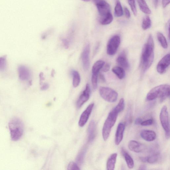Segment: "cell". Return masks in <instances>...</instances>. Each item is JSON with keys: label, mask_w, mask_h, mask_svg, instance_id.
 I'll use <instances>...</instances> for the list:
<instances>
[{"label": "cell", "mask_w": 170, "mask_h": 170, "mask_svg": "<svg viewBox=\"0 0 170 170\" xmlns=\"http://www.w3.org/2000/svg\"><path fill=\"white\" fill-rule=\"evenodd\" d=\"M154 41L152 35H150L142 49L140 66L143 73L151 67L153 63L154 58Z\"/></svg>", "instance_id": "6da1fadb"}, {"label": "cell", "mask_w": 170, "mask_h": 170, "mask_svg": "<svg viewBox=\"0 0 170 170\" xmlns=\"http://www.w3.org/2000/svg\"><path fill=\"white\" fill-rule=\"evenodd\" d=\"M170 86L167 84L160 85L152 89L148 93L146 99L151 101L157 98H160V101L162 102L170 95Z\"/></svg>", "instance_id": "7a4b0ae2"}, {"label": "cell", "mask_w": 170, "mask_h": 170, "mask_svg": "<svg viewBox=\"0 0 170 170\" xmlns=\"http://www.w3.org/2000/svg\"><path fill=\"white\" fill-rule=\"evenodd\" d=\"M11 140L17 141L22 137L24 132V125L22 120L18 117L12 118L9 123Z\"/></svg>", "instance_id": "3957f363"}, {"label": "cell", "mask_w": 170, "mask_h": 170, "mask_svg": "<svg viewBox=\"0 0 170 170\" xmlns=\"http://www.w3.org/2000/svg\"><path fill=\"white\" fill-rule=\"evenodd\" d=\"M119 113L114 108L109 113L104 124L102 134L103 139L105 141L109 138L112 128L117 121Z\"/></svg>", "instance_id": "277c9868"}, {"label": "cell", "mask_w": 170, "mask_h": 170, "mask_svg": "<svg viewBox=\"0 0 170 170\" xmlns=\"http://www.w3.org/2000/svg\"><path fill=\"white\" fill-rule=\"evenodd\" d=\"M99 93L103 99L111 103L117 101L118 97V94L116 91L108 87H101Z\"/></svg>", "instance_id": "5b68a950"}, {"label": "cell", "mask_w": 170, "mask_h": 170, "mask_svg": "<svg viewBox=\"0 0 170 170\" xmlns=\"http://www.w3.org/2000/svg\"><path fill=\"white\" fill-rule=\"evenodd\" d=\"M167 106H164L161 109L160 118L162 126L165 132V137L168 139L170 137V126L169 114Z\"/></svg>", "instance_id": "8992f818"}, {"label": "cell", "mask_w": 170, "mask_h": 170, "mask_svg": "<svg viewBox=\"0 0 170 170\" xmlns=\"http://www.w3.org/2000/svg\"><path fill=\"white\" fill-rule=\"evenodd\" d=\"M121 42V38L118 35H116L109 40L107 45V52L110 56H113L117 53Z\"/></svg>", "instance_id": "52a82bcc"}, {"label": "cell", "mask_w": 170, "mask_h": 170, "mask_svg": "<svg viewBox=\"0 0 170 170\" xmlns=\"http://www.w3.org/2000/svg\"><path fill=\"white\" fill-rule=\"evenodd\" d=\"M90 53V44L89 43H87L85 45L81 55L83 67L85 71H87L89 67Z\"/></svg>", "instance_id": "ba28073f"}, {"label": "cell", "mask_w": 170, "mask_h": 170, "mask_svg": "<svg viewBox=\"0 0 170 170\" xmlns=\"http://www.w3.org/2000/svg\"><path fill=\"white\" fill-rule=\"evenodd\" d=\"M91 89L90 85L89 84H87L82 94L77 102V107L78 109L83 105L84 104L89 100L90 97Z\"/></svg>", "instance_id": "9c48e42d"}, {"label": "cell", "mask_w": 170, "mask_h": 170, "mask_svg": "<svg viewBox=\"0 0 170 170\" xmlns=\"http://www.w3.org/2000/svg\"><path fill=\"white\" fill-rule=\"evenodd\" d=\"M94 106V103H91L83 112L78 122V125L80 127H84L88 122L90 116L92 113Z\"/></svg>", "instance_id": "30bf717a"}, {"label": "cell", "mask_w": 170, "mask_h": 170, "mask_svg": "<svg viewBox=\"0 0 170 170\" xmlns=\"http://www.w3.org/2000/svg\"><path fill=\"white\" fill-rule=\"evenodd\" d=\"M19 79L22 81H27L30 80L31 77L30 70L26 66L21 65L18 69Z\"/></svg>", "instance_id": "8fae6325"}, {"label": "cell", "mask_w": 170, "mask_h": 170, "mask_svg": "<svg viewBox=\"0 0 170 170\" xmlns=\"http://www.w3.org/2000/svg\"><path fill=\"white\" fill-rule=\"evenodd\" d=\"M170 54L166 55L159 62L157 65V72L162 74L165 73L170 65Z\"/></svg>", "instance_id": "7c38bea8"}, {"label": "cell", "mask_w": 170, "mask_h": 170, "mask_svg": "<svg viewBox=\"0 0 170 170\" xmlns=\"http://www.w3.org/2000/svg\"><path fill=\"white\" fill-rule=\"evenodd\" d=\"M128 147L129 150L136 153L143 152L146 149L144 145L135 140H131L128 143Z\"/></svg>", "instance_id": "4fadbf2b"}, {"label": "cell", "mask_w": 170, "mask_h": 170, "mask_svg": "<svg viewBox=\"0 0 170 170\" xmlns=\"http://www.w3.org/2000/svg\"><path fill=\"white\" fill-rule=\"evenodd\" d=\"M125 125L123 123H120L118 126L116 132L115 142L116 145L118 146L122 142L125 131Z\"/></svg>", "instance_id": "5bb4252c"}, {"label": "cell", "mask_w": 170, "mask_h": 170, "mask_svg": "<svg viewBox=\"0 0 170 170\" xmlns=\"http://www.w3.org/2000/svg\"><path fill=\"white\" fill-rule=\"evenodd\" d=\"M96 125L93 120L91 121L88 128V141L89 143L92 142L96 136Z\"/></svg>", "instance_id": "9a60e30c"}, {"label": "cell", "mask_w": 170, "mask_h": 170, "mask_svg": "<svg viewBox=\"0 0 170 170\" xmlns=\"http://www.w3.org/2000/svg\"><path fill=\"white\" fill-rule=\"evenodd\" d=\"M141 137L144 140L147 142H152L156 138V132L153 131L145 130L141 132Z\"/></svg>", "instance_id": "2e32d148"}, {"label": "cell", "mask_w": 170, "mask_h": 170, "mask_svg": "<svg viewBox=\"0 0 170 170\" xmlns=\"http://www.w3.org/2000/svg\"><path fill=\"white\" fill-rule=\"evenodd\" d=\"M117 62L121 67L126 69L130 68V65L127 58L125 53L123 52L117 57Z\"/></svg>", "instance_id": "e0dca14e"}, {"label": "cell", "mask_w": 170, "mask_h": 170, "mask_svg": "<svg viewBox=\"0 0 170 170\" xmlns=\"http://www.w3.org/2000/svg\"><path fill=\"white\" fill-rule=\"evenodd\" d=\"M117 157V153H114L111 154L108 159L106 168L108 170H113L114 169Z\"/></svg>", "instance_id": "ac0fdd59"}, {"label": "cell", "mask_w": 170, "mask_h": 170, "mask_svg": "<svg viewBox=\"0 0 170 170\" xmlns=\"http://www.w3.org/2000/svg\"><path fill=\"white\" fill-rule=\"evenodd\" d=\"M121 152L124 158L125 159L128 168L130 169L133 168L134 166V163L131 156L123 148L121 149Z\"/></svg>", "instance_id": "d6986e66"}, {"label": "cell", "mask_w": 170, "mask_h": 170, "mask_svg": "<svg viewBox=\"0 0 170 170\" xmlns=\"http://www.w3.org/2000/svg\"><path fill=\"white\" fill-rule=\"evenodd\" d=\"M105 64V62L102 60H99L95 62L92 68V73L98 74L99 71L102 68Z\"/></svg>", "instance_id": "ffe728a7"}, {"label": "cell", "mask_w": 170, "mask_h": 170, "mask_svg": "<svg viewBox=\"0 0 170 170\" xmlns=\"http://www.w3.org/2000/svg\"><path fill=\"white\" fill-rule=\"evenodd\" d=\"M113 20V17L111 12L106 15L99 18V22L102 25H107L111 23Z\"/></svg>", "instance_id": "44dd1931"}, {"label": "cell", "mask_w": 170, "mask_h": 170, "mask_svg": "<svg viewBox=\"0 0 170 170\" xmlns=\"http://www.w3.org/2000/svg\"><path fill=\"white\" fill-rule=\"evenodd\" d=\"M72 74L73 77V86L74 88H77L80 84V76L77 70H74L72 71Z\"/></svg>", "instance_id": "7402d4cb"}, {"label": "cell", "mask_w": 170, "mask_h": 170, "mask_svg": "<svg viewBox=\"0 0 170 170\" xmlns=\"http://www.w3.org/2000/svg\"><path fill=\"white\" fill-rule=\"evenodd\" d=\"M86 150L87 148L85 146L79 152L76 159V163L77 164L81 165L83 163Z\"/></svg>", "instance_id": "603a6c76"}, {"label": "cell", "mask_w": 170, "mask_h": 170, "mask_svg": "<svg viewBox=\"0 0 170 170\" xmlns=\"http://www.w3.org/2000/svg\"><path fill=\"white\" fill-rule=\"evenodd\" d=\"M140 9L145 14H150L151 10L149 9L145 0H137Z\"/></svg>", "instance_id": "cb8c5ba5"}, {"label": "cell", "mask_w": 170, "mask_h": 170, "mask_svg": "<svg viewBox=\"0 0 170 170\" xmlns=\"http://www.w3.org/2000/svg\"><path fill=\"white\" fill-rule=\"evenodd\" d=\"M112 71L116 74L119 79H122L125 76V70L122 67H115L112 69Z\"/></svg>", "instance_id": "d4e9b609"}, {"label": "cell", "mask_w": 170, "mask_h": 170, "mask_svg": "<svg viewBox=\"0 0 170 170\" xmlns=\"http://www.w3.org/2000/svg\"><path fill=\"white\" fill-rule=\"evenodd\" d=\"M157 38L161 46L164 49H167L168 47V44L166 39L163 34L160 32H158L157 34Z\"/></svg>", "instance_id": "484cf974"}, {"label": "cell", "mask_w": 170, "mask_h": 170, "mask_svg": "<svg viewBox=\"0 0 170 170\" xmlns=\"http://www.w3.org/2000/svg\"><path fill=\"white\" fill-rule=\"evenodd\" d=\"M115 13L116 16L117 17H121L123 14L122 8L121 3L117 0L116 2V6L115 8Z\"/></svg>", "instance_id": "4316f807"}, {"label": "cell", "mask_w": 170, "mask_h": 170, "mask_svg": "<svg viewBox=\"0 0 170 170\" xmlns=\"http://www.w3.org/2000/svg\"><path fill=\"white\" fill-rule=\"evenodd\" d=\"M151 26V21L148 16H145L144 18L142 24V27L143 30H146L150 28Z\"/></svg>", "instance_id": "83f0119b"}, {"label": "cell", "mask_w": 170, "mask_h": 170, "mask_svg": "<svg viewBox=\"0 0 170 170\" xmlns=\"http://www.w3.org/2000/svg\"><path fill=\"white\" fill-rule=\"evenodd\" d=\"M7 65L6 56L0 57V71H5L7 68Z\"/></svg>", "instance_id": "f1b7e54d"}, {"label": "cell", "mask_w": 170, "mask_h": 170, "mask_svg": "<svg viewBox=\"0 0 170 170\" xmlns=\"http://www.w3.org/2000/svg\"><path fill=\"white\" fill-rule=\"evenodd\" d=\"M125 106V101L124 98H122L120 99L118 105L114 108L120 113L124 110Z\"/></svg>", "instance_id": "f546056e"}, {"label": "cell", "mask_w": 170, "mask_h": 170, "mask_svg": "<svg viewBox=\"0 0 170 170\" xmlns=\"http://www.w3.org/2000/svg\"><path fill=\"white\" fill-rule=\"evenodd\" d=\"M159 158V156L158 154L153 155L147 157V162L151 164L155 163L158 160Z\"/></svg>", "instance_id": "4dcf8cb0"}, {"label": "cell", "mask_w": 170, "mask_h": 170, "mask_svg": "<svg viewBox=\"0 0 170 170\" xmlns=\"http://www.w3.org/2000/svg\"><path fill=\"white\" fill-rule=\"evenodd\" d=\"M128 1L134 15L136 16L137 15V11L135 0H128Z\"/></svg>", "instance_id": "1f68e13d"}, {"label": "cell", "mask_w": 170, "mask_h": 170, "mask_svg": "<svg viewBox=\"0 0 170 170\" xmlns=\"http://www.w3.org/2000/svg\"><path fill=\"white\" fill-rule=\"evenodd\" d=\"M98 74H93L92 77V82L94 90L96 89L97 87L98 76Z\"/></svg>", "instance_id": "d6a6232c"}, {"label": "cell", "mask_w": 170, "mask_h": 170, "mask_svg": "<svg viewBox=\"0 0 170 170\" xmlns=\"http://www.w3.org/2000/svg\"><path fill=\"white\" fill-rule=\"evenodd\" d=\"M79 167L77 164L74 162L72 161L69 164L68 167V170H79Z\"/></svg>", "instance_id": "836d02e7"}, {"label": "cell", "mask_w": 170, "mask_h": 170, "mask_svg": "<svg viewBox=\"0 0 170 170\" xmlns=\"http://www.w3.org/2000/svg\"><path fill=\"white\" fill-rule=\"evenodd\" d=\"M153 123V120L151 119L142 121L140 125L144 126H149L152 125Z\"/></svg>", "instance_id": "e575fe53"}, {"label": "cell", "mask_w": 170, "mask_h": 170, "mask_svg": "<svg viewBox=\"0 0 170 170\" xmlns=\"http://www.w3.org/2000/svg\"><path fill=\"white\" fill-rule=\"evenodd\" d=\"M62 42L65 49H68L70 43L67 39H62Z\"/></svg>", "instance_id": "d590c367"}, {"label": "cell", "mask_w": 170, "mask_h": 170, "mask_svg": "<svg viewBox=\"0 0 170 170\" xmlns=\"http://www.w3.org/2000/svg\"><path fill=\"white\" fill-rule=\"evenodd\" d=\"M42 86L41 87V90L42 91H45L47 90L49 87V85L47 83H45L43 84H42Z\"/></svg>", "instance_id": "8d00e7d4"}, {"label": "cell", "mask_w": 170, "mask_h": 170, "mask_svg": "<svg viewBox=\"0 0 170 170\" xmlns=\"http://www.w3.org/2000/svg\"><path fill=\"white\" fill-rule=\"evenodd\" d=\"M102 71L104 72H107L109 71L110 69V65L109 64H106L104 65L102 68Z\"/></svg>", "instance_id": "74e56055"}, {"label": "cell", "mask_w": 170, "mask_h": 170, "mask_svg": "<svg viewBox=\"0 0 170 170\" xmlns=\"http://www.w3.org/2000/svg\"><path fill=\"white\" fill-rule=\"evenodd\" d=\"M124 12H125L126 17L127 18H129L130 17V12L126 7H124Z\"/></svg>", "instance_id": "f35d334b"}, {"label": "cell", "mask_w": 170, "mask_h": 170, "mask_svg": "<svg viewBox=\"0 0 170 170\" xmlns=\"http://www.w3.org/2000/svg\"><path fill=\"white\" fill-rule=\"evenodd\" d=\"M40 84L42 85L43 83V81L45 80V78L44 77V73L43 72H41L39 74Z\"/></svg>", "instance_id": "ab89813d"}, {"label": "cell", "mask_w": 170, "mask_h": 170, "mask_svg": "<svg viewBox=\"0 0 170 170\" xmlns=\"http://www.w3.org/2000/svg\"><path fill=\"white\" fill-rule=\"evenodd\" d=\"M170 2V0H163L162 5L164 8H165L169 5Z\"/></svg>", "instance_id": "60d3db41"}, {"label": "cell", "mask_w": 170, "mask_h": 170, "mask_svg": "<svg viewBox=\"0 0 170 170\" xmlns=\"http://www.w3.org/2000/svg\"><path fill=\"white\" fill-rule=\"evenodd\" d=\"M142 121H143L140 118H138L135 120V123L136 125H140Z\"/></svg>", "instance_id": "b9f144b4"}, {"label": "cell", "mask_w": 170, "mask_h": 170, "mask_svg": "<svg viewBox=\"0 0 170 170\" xmlns=\"http://www.w3.org/2000/svg\"><path fill=\"white\" fill-rule=\"evenodd\" d=\"M99 78H100V80L103 82H105L106 81L104 76L102 74L100 73L99 74Z\"/></svg>", "instance_id": "7bdbcfd3"}, {"label": "cell", "mask_w": 170, "mask_h": 170, "mask_svg": "<svg viewBox=\"0 0 170 170\" xmlns=\"http://www.w3.org/2000/svg\"><path fill=\"white\" fill-rule=\"evenodd\" d=\"M147 157H141L140 160L144 163L147 162Z\"/></svg>", "instance_id": "ee69618b"}, {"label": "cell", "mask_w": 170, "mask_h": 170, "mask_svg": "<svg viewBox=\"0 0 170 170\" xmlns=\"http://www.w3.org/2000/svg\"><path fill=\"white\" fill-rule=\"evenodd\" d=\"M146 166L145 165H140L139 169V170H146Z\"/></svg>", "instance_id": "f6af8a7d"}, {"label": "cell", "mask_w": 170, "mask_h": 170, "mask_svg": "<svg viewBox=\"0 0 170 170\" xmlns=\"http://www.w3.org/2000/svg\"><path fill=\"white\" fill-rule=\"evenodd\" d=\"M159 2V0H153V3H154V5L155 8L157 7L158 6Z\"/></svg>", "instance_id": "bcb514c9"}, {"label": "cell", "mask_w": 170, "mask_h": 170, "mask_svg": "<svg viewBox=\"0 0 170 170\" xmlns=\"http://www.w3.org/2000/svg\"><path fill=\"white\" fill-rule=\"evenodd\" d=\"M55 74V70L54 69H52V70L51 76L52 77H53L54 76Z\"/></svg>", "instance_id": "7dc6e473"}, {"label": "cell", "mask_w": 170, "mask_h": 170, "mask_svg": "<svg viewBox=\"0 0 170 170\" xmlns=\"http://www.w3.org/2000/svg\"><path fill=\"white\" fill-rule=\"evenodd\" d=\"M82 1L84 2H88L91 1V0H82Z\"/></svg>", "instance_id": "c3c4849f"}]
</instances>
